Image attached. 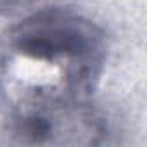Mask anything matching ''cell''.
<instances>
[{"label":"cell","mask_w":147,"mask_h":147,"mask_svg":"<svg viewBox=\"0 0 147 147\" xmlns=\"http://www.w3.org/2000/svg\"><path fill=\"white\" fill-rule=\"evenodd\" d=\"M12 54L35 64L55 67L62 88L90 97L107 61L106 31L69 9H42L31 12L7 31Z\"/></svg>","instance_id":"obj_1"},{"label":"cell","mask_w":147,"mask_h":147,"mask_svg":"<svg viewBox=\"0 0 147 147\" xmlns=\"http://www.w3.org/2000/svg\"><path fill=\"white\" fill-rule=\"evenodd\" d=\"M106 125L87 97L55 87H33L12 107L5 137L19 145L97 144Z\"/></svg>","instance_id":"obj_2"},{"label":"cell","mask_w":147,"mask_h":147,"mask_svg":"<svg viewBox=\"0 0 147 147\" xmlns=\"http://www.w3.org/2000/svg\"><path fill=\"white\" fill-rule=\"evenodd\" d=\"M36 2L38 0H0V16L19 12L21 9H26Z\"/></svg>","instance_id":"obj_3"}]
</instances>
